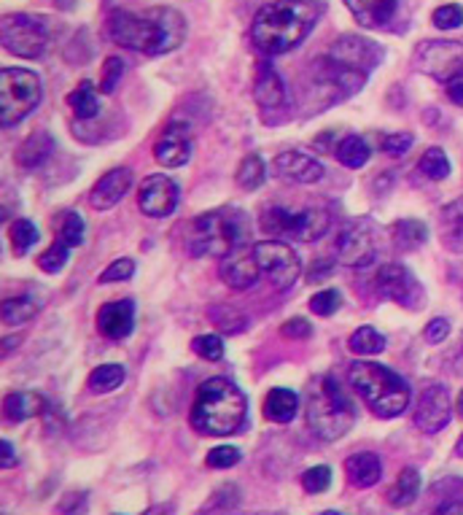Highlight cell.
I'll return each mask as SVG.
<instances>
[{
    "instance_id": "6",
    "label": "cell",
    "mask_w": 463,
    "mask_h": 515,
    "mask_svg": "<svg viewBox=\"0 0 463 515\" xmlns=\"http://www.w3.org/2000/svg\"><path fill=\"white\" fill-rule=\"evenodd\" d=\"M305 416H307V427L321 440L334 443L351 432L356 421V408L351 394L340 386V381L334 375H326L316 381V386L310 389Z\"/></svg>"
},
{
    "instance_id": "24",
    "label": "cell",
    "mask_w": 463,
    "mask_h": 515,
    "mask_svg": "<svg viewBox=\"0 0 463 515\" xmlns=\"http://www.w3.org/2000/svg\"><path fill=\"white\" fill-rule=\"evenodd\" d=\"M46 408H49V400L38 392H11L3 400V413L11 424H22L32 416H40L46 413Z\"/></svg>"
},
{
    "instance_id": "1",
    "label": "cell",
    "mask_w": 463,
    "mask_h": 515,
    "mask_svg": "<svg viewBox=\"0 0 463 515\" xmlns=\"http://www.w3.org/2000/svg\"><path fill=\"white\" fill-rule=\"evenodd\" d=\"M108 32L113 43L159 57L167 51H175L186 38V19L178 8L170 5H151L146 11H124L116 8L108 16Z\"/></svg>"
},
{
    "instance_id": "42",
    "label": "cell",
    "mask_w": 463,
    "mask_h": 515,
    "mask_svg": "<svg viewBox=\"0 0 463 515\" xmlns=\"http://www.w3.org/2000/svg\"><path fill=\"white\" fill-rule=\"evenodd\" d=\"M329 486H332V470H329L326 465L310 467V470L302 475V489H305L307 494H324Z\"/></svg>"
},
{
    "instance_id": "20",
    "label": "cell",
    "mask_w": 463,
    "mask_h": 515,
    "mask_svg": "<svg viewBox=\"0 0 463 515\" xmlns=\"http://www.w3.org/2000/svg\"><path fill=\"white\" fill-rule=\"evenodd\" d=\"M97 330L108 340H124L135 330V303L113 300L97 311Z\"/></svg>"
},
{
    "instance_id": "10",
    "label": "cell",
    "mask_w": 463,
    "mask_h": 515,
    "mask_svg": "<svg viewBox=\"0 0 463 515\" xmlns=\"http://www.w3.org/2000/svg\"><path fill=\"white\" fill-rule=\"evenodd\" d=\"M262 278H267L275 289H289L302 276V262L297 251L283 240H262L251 248Z\"/></svg>"
},
{
    "instance_id": "5",
    "label": "cell",
    "mask_w": 463,
    "mask_h": 515,
    "mask_svg": "<svg viewBox=\"0 0 463 515\" xmlns=\"http://www.w3.org/2000/svg\"><path fill=\"white\" fill-rule=\"evenodd\" d=\"M251 235V224L245 211L240 208H216L205 211L191 224V240L189 248L197 257H213L227 259L232 257Z\"/></svg>"
},
{
    "instance_id": "29",
    "label": "cell",
    "mask_w": 463,
    "mask_h": 515,
    "mask_svg": "<svg viewBox=\"0 0 463 515\" xmlns=\"http://www.w3.org/2000/svg\"><path fill=\"white\" fill-rule=\"evenodd\" d=\"M429 227L418 219H402L391 227V240L399 251H415L426 243Z\"/></svg>"
},
{
    "instance_id": "25",
    "label": "cell",
    "mask_w": 463,
    "mask_h": 515,
    "mask_svg": "<svg viewBox=\"0 0 463 515\" xmlns=\"http://www.w3.org/2000/svg\"><path fill=\"white\" fill-rule=\"evenodd\" d=\"M254 95H256V103H259L262 108H267V111H275V108H283V105H286L283 78H280V73H278L270 62H262Z\"/></svg>"
},
{
    "instance_id": "19",
    "label": "cell",
    "mask_w": 463,
    "mask_h": 515,
    "mask_svg": "<svg viewBox=\"0 0 463 515\" xmlns=\"http://www.w3.org/2000/svg\"><path fill=\"white\" fill-rule=\"evenodd\" d=\"M129 186H132V170L129 167H113L105 176H100V181L92 186L89 205L94 211H111L113 205L121 203V197L129 192Z\"/></svg>"
},
{
    "instance_id": "57",
    "label": "cell",
    "mask_w": 463,
    "mask_h": 515,
    "mask_svg": "<svg viewBox=\"0 0 463 515\" xmlns=\"http://www.w3.org/2000/svg\"><path fill=\"white\" fill-rule=\"evenodd\" d=\"M456 454H459V456H461V459H463V435H461V438H459V443H456Z\"/></svg>"
},
{
    "instance_id": "9",
    "label": "cell",
    "mask_w": 463,
    "mask_h": 515,
    "mask_svg": "<svg viewBox=\"0 0 463 515\" xmlns=\"http://www.w3.org/2000/svg\"><path fill=\"white\" fill-rule=\"evenodd\" d=\"M0 43L13 57L38 59L51 43V24L35 14H8L0 22Z\"/></svg>"
},
{
    "instance_id": "21",
    "label": "cell",
    "mask_w": 463,
    "mask_h": 515,
    "mask_svg": "<svg viewBox=\"0 0 463 515\" xmlns=\"http://www.w3.org/2000/svg\"><path fill=\"white\" fill-rule=\"evenodd\" d=\"M221 278L227 281L229 289H237V292H245L251 286L259 284L262 273L256 267V259L254 254H232L221 262Z\"/></svg>"
},
{
    "instance_id": "3",
    "label": "cell",
    "mask_w": 463,
    "mask_h": 515,
    "mask_svg": "<svg viewBox=\"0 0 463 515\" xmlns=\"http://www.w3.org/2000/svg\"><path fill=\"white\" fill-rule=\"evenodd\" d=\"M248 419V400L243 389H237L227 378H210L200 386L197 400L191 405V427L200 435L227 438L237 435Z\"/></svg>"
},
{
    "instance_id": "2",
    "label": "cell",
    "mask_w": 463,
    "mask_h": 515,
    "mask_svg": "<svg viewBox=\"0 0 463 515\" xmlns=\"http://www.w3.org/2000/svg\"><path fill=\"white\" fill-rule=\"evenodd\" d=\"M321 14V0H272L254 16L251 38L256 49L270 57L289 54L310 35Z\"/></svg>"
},
{
    "instance_id": "28",
    "label": "cell",
    "mask_w": 463,
    "mask_h": 515,
    "mask_svg": "<svg viewBox=\"0 0 463 515\" xmlns=\"http://www.w3.org/2000/svg\"><path fill=\"white\" fill-rule=\"evenodd\" d=\"M299 411V397L291 389H272L264 400V416L272 424H289L294 421Z\"/></svg>"
},
{
    "instance_id": "18",
    "label": "cell",
    "mask_w": 463,
    "mask_h": 515,
    "mask_svg": "<svg viewBox=\"0 0 463 515\" xmlns=\"http://www.w3.org/2000/svg\"><path fill=\"white\" fill-rule=\"evenodd\" d=\"M272 170L278 178H286L294 184H318L326 176V167L302 151H280L272 159Z\"/></svg>"
},
{
    "instance_id": "23",
    "label": "cell",
    "mask_w": 463,
    "mask_h": 515,
    "mask_svg": "<svg viewBox=\"0 0 463 515\" xmlns=\"http://www.w3.org/2000/svg\"><path fill=\"white\" fill-rule=\"evenodd\" d=\"M345 475L353 489H372V486H378V481L383 475V465H380L378 454L361 451V454H353L345 459Z\"/></svg>"
},
{
    "instance_id": "47",
    "label": "cell",
    "mask_w": 463,
    "mask_h": 515,
    "mask_svg": "<svg viewBox=\"0 0 463 515\" xmlns=\"http://www.w3.org/2000/svg\"><path fill=\"white\" fill-rule=\"evenodd\" d=\"M135 276V262L129 257H119L108 270H102L100 284H113V281H129Z\"/></svg>"
},
{
    "instance_id": "31",
    "label": "cell",
    "mask_w": 463,
    "mask_h": 515,
    "mask_svg": "<svg viewBox=\"0 0 463 515\" xmlns=\"http://www.w3.org/2000/svg\"><path fill=\"white\" fill-rule=\"evenodd\" d=\"M67 105L73 108L76 119H94L100 113V97L92 81H81L70 95H67Z\"/></svg>"
},
{
    "instance_id": "13",
    "label": "cell",
    "mask_w": 463,
    "mask_h": 515,
    "mask_svg": "<svg viewBox=\"0 0 463 515\" xmlns=\"http://www.w3.org/2000/svg\"><path fill=\"white\" fill-rule=\"evenodd\" d=\"M415 65L421 73L448 84L463 68V43H459V41H423L415 51Z\"/></svg>"
},
{
    "instance_id": "52",
    "label": "cell",
    "mask_w": 463,
    "mask_h": 515,
    "mask_svg": "<svg viewBox=\"0 0 463 515\" xmlns=\"http://www.w3.org/2000/svg\"><path fill=\"white\" fill-rule=\"evenodd\" d=\"M448 97H450L456 105H461L463 108V68L448 81Z\"/></svg>"
},
{
    "instance_id": "27",
    "label": "cell",
    "mask_w": 463,
    "mask_h": 515,
    "mask_svg": "<svg viewBox=\"0 0 463 515\" xmlns=\"http://www.w3.org/2000/svg\"><path fill=\"white\" fill-rule=\"evenodd\" d=\"M54 151V138L46 132V130H35L32 135L24 138V143L16 149V165L32 170V167H40Z\"/></svg>"
},
{
    "instance_id": "33",
    "label": "cell",
    "mask_w": 463,
    "mask_h": 515,
    "mask_svg": "<svg viewBox=\"0 0 463 515\" xmlns=\"http://www.w3.org/2000/svg\"><path fill=\"white\" fill-rule=\"evenodd\" d=\"M432 494L445 500L434 508V513H463V478H445L434 483Z\"/></svg>"
},
{
    "instance_id": "17",
    "label": "cell",
    "mask_w": 463,
    "mask_h": 515,
    "mask_svg": "<svg viewBox=\"0 0 463 515\" xmlns=\"http://www.w3.org/2000/svg\"><path fill=\"white\" fill-rule=\"evenodd\" d=\"M191 151H194V140H191L189 124L173 122L159 135V140L154 146V159L162 167H181V165H186L191 159Z\"/></svg>"
},
{
    "instance_id": "48",
    "label": "cell",
    "mask_w": 463,
    "mask_h": 515,
    "mask_svg": "<svg viewBox=\"0 0 463 515\" xmlns=\"http://www.w3.org/2000/svg\"><path fill=\"white\" fill-rule=\"evenodd\" d=\"M124 76V62L119 57H108L105 59V68H102V81H100V92L102 95H111L119 84V78Z\"/></svg>"
},
{
    "instance_id": "4",
    "label": "cell",
    "mask_w": 463,
    "mask_h": 515,
    "mask_svg": "<svg viewBox=\"0 0 463 515\" xmlns=\"http://www.w3.org/2000/svg\"><path fill=\"white\" fill-rule=\"evenodd\" d=\"M348 384L361 394L378 419H396L410 405V384L378 362H353L348 367Z\"/></svg>"
},
{
    "instance_id": "34",
    "label": "cell",
    "mask_w": 463,
    "mask_h": 515,
    "mask_svg": "<svg viewBox=\"0 0 463 515\" xmlns=\"http://www.w3.org/2000/svg\"><path fill=\"white\" fill-rule=\"evenodd\" d=\"M348 348L351 354L356 357H378L386 351V338L375 330V327H361L351 335L348 340Z\"/></svg>"
},
{
    "instance_id": "16",
    "label": "cell",
    "mask_w": 463,
    "mask_h": 515,
    "mask_svg": "<svg viewBox=\"0 0 463 515\" xmlns=\"http://www.w3.org/2000/svg\"><path fill=\"white\" fill-rule=\"evenodd\" d=\"M329 57L361 73H372L383 59V49L375 41H367L361 35H340L334 46L329 49Z\"/></svg>"
},
{
    "instance_id": "40",
    "label": "cell",
    "mask_w": 463,
    "mask_h": 515,
    "mask_svg": "<svg viewBox=\"0 0 463 515\" xmlns=\"http://www.w3.org/2000/svg\"><path fill=\"white\" fill-rule=\"evenodd\" d=\"M67 259H70V246H67L62 238H57V240L38 257V267H40L43 273H59V270L67 265Z\"/></svg>"
},
{
    "instance_id": "14",
    "label": "cell",
    "mask_w": 463,
    "mask_h": 515,
    "mask_svg": "<svg viewBox=\"0 0 463 515\" xmlns=\"http://www.w3.org/2000/svg\"><path fill=\"white\" fill-rule=\"evenodd\" d=\"M178 203H181V186L170 176L156 173V176L143 178V184L138 189V205L146 216H151V219L173 216Z\"/></svg>"
},
{
    "instance_id": "26",
    "label": "cell",
    "mask_w": 463,
    "mask_h": 515,
    "mask_svg": "<svg viewBox=\"0 0 463 515\" xmlns=\"http://www.w3.org/2000/svg\"><path fill=\"white\" fill-rule=\"evenodd\" d=\"M440 238L442 246L453 254H463V197L448 203L440 213Z\"/></svg>"
},
{
    "instance_id": "45",
    "label": "cell",
    "mask_w": 463,
    "mask_h": 515,
    "mask_svg": "<svg viewBox=\"0 0 463 515\" xmlns=\"http://www.w3.org/2000/svg\"><path fill=\"white\" fill-rule=\"evenodd\" d=\"M240 459H243V454H240L237 448H232V446H221V448H213V451L208 454L205 465H208L210 470H229V467L240 465Z\"/></svg>"
},
{
    "instance_id": "43",
    "label": "cell",
    "mask_w": 463,
    "mask_h": 515,
    "mask_svg": "<svg viewBox=\"0 0 463 515\" xmlns=\"http://www.w3.org/2000/svg\"><path fill=\"white\" fill-rule=\"evenodd\" d=\"M340 305H343V297H340L337 289H324V292L310 297V311L316 316H332V313L340 311Z\"/></svg>"
},
{
    "instance_id": "44",
    "label": "cell",
    "mask_w": 463,
    "mask_h": 515,
    "mask_svg": "<svg viewBox=\"0 0 463 515\" xmlns=\"http://www.w3.org/2000/svg\"><path fill=\"white\" fill-rule=\"evenodd\" d=\"M191 348H194V354H200L208 362L224 359V343H221L218 335H200V338L191 340Z\"/></svg>"
},
{
    "instance_id": "37",
    "label": "cell",
    "mask_w": 463,
    "mask_h": 515,
    "mask_svg": "<svg viewBox=\"0 0 463 515\" xmlns=\"http://www.w3.org/2000/svg\"><path fill=\"white\" fill-rule=\"evenodd\" d=\"M38 313V303L32 300V297H8L5 303H3V308H0V316H3V321L5 324H24V321H30L32 316Z\"/></svg>"
},
{
    "instance_id": "53",
    "label": "cell",
    "mask_w": 463,
    "mask_h": 515,
    "mask_svg": "<svg viewBox=\"0 0 463 515\" xmlns=\"http://www.w3.org/2000/svg\"><path fill=\"white\" fill-rule=\"evenodd\" d=\"M0 451H3V456H0V467H3V470H11V467H16L13 446H11L8 440H3V443H0Z\"/></svg>"
},
{
    "instance_id": "56",
    "label": "cell",
    "mask_w": 463,
    "mask_h": 515,
    "mask_svg": "<svg viewBox=\"0 0 463 515\" xmlns=\"http://www.w3.org/2000/svg\"><path fill=\"white\" fill-rule=\"evenodd\" d=\"M456 411H459V416L463 419V392L459 394V402H456Z\"/></svg>"
},
{
    "instance_id": "55",
    "label": "cell",
    "mask_w": 463,
    "mask_h": 515,
    "mask_svg": "<svg viewBox=\"0 0 463 515\" xmlns=\"http://www.w3.org/2000/svg\"><path fill=\"white\" fill-rule=\"evenodd\" d=\"M19 340H22V338H5V354H8V351L13 348V343H19Z\"/></svg>"
},
{
    "instance_id": "32",
    "label": "cell",
    "mask_w": 463,
    "mask_h": 515,
    "mask_svg": "<svg viewBox=\"0 0 463 515\" xmlns=\"http://www.w3.org/2000/svg\"><path fill=\"white\" fill-rule=\"evenodd\" d=\"M334 154H337L340 165L359 170V167H364V165L370 162V154H372V151H370V146H367L364 138H359V135H345V138L337 143Z\"/></svg>"
},
{
    "instance_id": "22",
    "label": "cell",
    "mask_w": 463,
    "mask_h": 515,
    "mask_svg": "<svg viewBox=\"0 0 463 515\" xmlns=\"http://www.w3.org/2000/svg\"><path fill=\"white\" fill-rule=\"evenodd\" d=\"M345 5L351 8L359 24L380 30V27H388L391 19L396 16L399 0H345Z\"/></svg>"
},
{
    "instance_id": "12",
    "label": "cell",
    "mask_w": 463,
    "mask_h": 515,
    "mask_svg": "<svg viewBox=\"0 0 463 515\" xmlns=\"http://www.w3.org/2000/svg\"><path fill=\"white\" fill-rule=\"evenodd\" d=\"M340 262L348 267H370L380 257V230L372 221H353L337 240Z\"/></svg>"
},
{
    "instance_id": "35",
    "label": "cell",
    "mask_w": 463,
    "mask_h": 515,
    "mask_svg": "<svg viewBox=\"0 0 463 515\" xmlns=\"http://www.w3.org/2000/svg\"><path fill=\"white\" fill-rule=\"evenodd\" d=\"M124 367L121 365H100L89 375V392L92 394H108L116 392L124 384Z\"/></svg>"
},
{
    "instance_id": "8",
    "label": "cell",
    "mask_w": 463,
    "mask_h": 515,
    "mask_svg": "<svg viewBox=\"0 0 463 515\" xmlns=\"http://www.w3.org/2000/svg\"><path fill=\"white\" fill-rule=\"evenodd\" d=\"M43 97L40 78L24 68H3L0 73V124L13 127L30 116Z\"/></svg>"
},
{
    "instance_id": "39",
    "label": "cell",
    "mask_w": 463,
    "mask_h": 515,
    "mask_svg": "<svg viewBox=\"0 0 463 515\" xmlns=\"http://www.w3.org/2000/svg\"><path fill=\"white\" fill-rule=\"evenodd\" d=\"M237 184L245 192H254L264 184V159L259 154H248L237 167Z\"/></svg>"
},
{
    "instance_id": "7",
    "label": "cell",
    "mask_w": 463,
    "mask_h": 515,
    "mask_svg": "<svg viewBox=\"0 0 463 515\" xmlns=\"http://www.w3.org/2000/svg\"><path fill=\"white\" fill-rule=\"evenodd\" d=\"M259 227L264 235L272 238H289L299 243H313L324 238L332 227V216L324 208H302V211H289V208H267L259 219Z\"/></svg>"
},
{
    "instance_id": "15",
    "label": "cell",
    "mask_w": 463,
    "mask_h": 515,
    "mask_svg": "<svg viewBox=\"0 0 463 515\" xmlns=\"http://www.w3.org/2000/svg\"><path fill=\"white\" fill-rule=\"evenodd\" d=\"M450 419H453L450 392L442 384L426 386L415 408V427L426 435H437L450 424Z\"/></svg>"
},
{
    "instance_id": "51",
    "label": "cell",
    "mask_w": 463,
    "mask_h": 515,
    "mask_svg": "<svg viewBox=\"0 0 463 515\" xmlns=\"http://www.w3.org/2000/svg\"><path fill=\"white\" fill-rule=\"evenodd\" d=\"M448 335H450V321L448 319H432V324L426 327V332H423V338L432 343V346H437V343H445L448 340Z\"/></svg>"
},
{
    "instance_id": "38",
    "label": "cell",
    "mask_w": 463,
    "mask_h": 515,
    "mask_svg": "<svg viewBox=\"0 0 463 515\" xmlns=\"http://www.w3.org/2000/svg\"><path fill=\"white\" fill-rule=\"evenodd\" d=\"M418 167H421V173H423L426 178H432V181H445V178L450 176V159H448V154H445L440 146H432V149L421 157Z\"/></svg>"
},
{
    "instance_id": "49",
    "label": "cell",
    "mask_w": 463,
    "mask_h": 515,
    "mask_svg": "<svg viewBox=\"0 0 463 515\" xmlns=\"http://www.w3.org/2000/svg\"><path fill=\"white\" fill-rule=\"evenodd\" d=\"M413 143H415L413 132H391V135L383 138V151L391 154V157H402V154H407L413 149Z\"/></svg>"
},
{
    "instance_id": "36",
    "label": "cell",
    "mask_w": 463,
    "mask_h": 515,
    "mask_svg": "<svg viewBox=\"0 0 463 515\" xmlns=\"http://www.w3.org/2000/svg\"><path fill=\"white\" fill-rule=\"evenodd\" d=\"M8 240H11V251L16 257H24L35 243H38V230L30 219H16L8 227Z\"/></svg>"
},
{
    "instance_id": "46",
    "label": "cell",
    "mask_w": 463,
    "mask_h": 515,
    "mask_svg": "<svg viewBox=\"0 0 463 515\" xmlns=\"http://www.w3.org/2000/svg\"><path fill=\"white\" fill-rule=\"evenodd\" d=\"M432 19H434V24H437L440 30H456V27H461L463 24V5H459V3L440 5Z\"/></svg>"
},
{
    "instance_id": "11",
    "label": "cell",
    "mask_w": 463,
    "mask_h": 515,
    "mask_svg": "<svg viewBox=\"0 0 463 515\" xmlns=\"http://www.w3.org/2000/svg\"><path fill=\"white\" fill-rule=\"evenodd\" d=\"M375 286H378V294L402 305V308H413V311H421L423 303H426V292L423 286L418 284L415 273L407 270L405 265L399 262H388L378 270L375 276Z\"/></svg>"
},
{
    "instance_id": "50",
    "label": "cell",
    "mask_w": 463,
    "mask_h": 515,
    "mask_svg": "<svg viewBox=\"0 0 463 515\" xmlns=\"http://www.w3.org/2000/svg\"><path fill=\"white\" fill-rule=\"evenodd\" d=\"M280 335L289 338V340H302V338H310L313 335V327L307 319H289L283 327H280Z\"/></svg>"
},
{
    "instance_id": "30",
    "label": "cell",
    "mask_w": 463,
    "mask_h": 515,
    "mask_svg": "<svg viewBox=\"0 0 463 515\" xmlns=\"http://www.w3.org/2000/svg\"><path fill=\"white\" fill-rule=\"evenodd\" d=\"M421 494V473L415 467H405L396 478V483L388 489V502L394 508H407Z\"/></svg>"
},
{
    "instance_id": "41",
    "label": "cell",
    "mask_w": 463,
    "mask_h": 515,
    "mask_svg": "<svg viewBox=\"0 0 463 515\" xmlns=\"http://www.w3.org/2000/svg\"><path fill=\"white\" fill-rule=\"evenodd\" d=\"M84 235H86V224H84V219H81L76 211L62 213V227H59V235H57V238H62L70 248H76V246L84 243Z\"/></svg>"
},
{
    "instance_id": "54",
    "label": "cell",
    "mask_w": 463,
    "mask_h": 515,
    "mask_svg": "<svg viewBox=\"0 0 463 515\" xmlns=\"http://www.w3.org/2000/svg\"><path fill=\"white\" fill-rule=\"evenodd\" d=\"M54 5H57V8H73L76 0H54Z\"/></svg>"
}]
</instances>
